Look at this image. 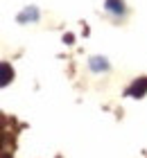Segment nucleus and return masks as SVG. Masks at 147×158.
I'll use <instances>...</instances> for the list:
<instances>
[{
    "mask_svg": "<svg viewBox=\"0 0 147 158\" xmlns=\"http://www.w3.org/2000/svg\"><path fill=\"white\" fill-rule=\"evenodd\" d=\"M14 79V68L7 61L0 63V86H9V81Z\"/></svg>",
    "mask_w": 147,
    "mask_h": 158,
    "instance_id": "obj_2",
    "label": "nucleus"
},
{
    "mask_svg": "<svg viewBox=\"0 0 147 158\" xmlns=\"http://www.w3.org/2000/svg\"><path fill=\"white\" fill-rule=\"evenodd\" d=\"M88 66H91L93 73H104V70H109V61L104 59V56H91Z\"/></svg>",
    "mask_w": 147,
    "mask_h": 158,
    "instance_id": "obj_4",
    "label": "nucleus"
},
{
    "mask_svg": "<svg viewBox=\"0 0 147 158\" xmlns=\"http://www.w3.org/2000/svg\"><path fill=\"white\" fill-rule=\"evenodd\" d=\"M145 93H147V77H141V79H136V81L127 88V97L138 99V97H143Z\"/></svg>",
    "mask_w": 147,
    "mask_h": 158,
    "instance_id": "obj_1",
    "label": "nucleus"
},
{
    "mask_svg": "<svg viewBox=\"0 0 147 158\" xmlns=\"http://www.w3.org/2000/svg\"><path fill=\"white\" fill-rule=\"evenodd\" d=\"M29 20H39V9L36 7H25L23 11L18 14V23H29Z\"/></svg>",
    "mask_w": 147,
    "mask_h": 158,
    "instance_id": "obj_3",
    "label": "nucleus"
},
{
    "mask_svg": "<svg viewBox=\"0 0 147 158\" xmlns=\"http://www.w3.org/2000/svg\"><path fill=\"white\" fill-rule=\"evenodd\" d=\"M2 158H11V156H9V154H2Z\"/></svg>",
    "mask_w": 147,
    "mask_h": 158,
    "instance_id": "obj_7",
    "label": "nucleus"
},
{
    "mask_svg": "<svg viewBox=\"0 0 147 158\" xmlns=\"http://www.w3.org/2000/svg\"><path fill=\"white\" fill-rule=\"evenodd\" d=\"M104 7H106V11H111V14H124V2L122 0H106Z\"/></svg>",
    "mask_w": 147,
    "mask_h": 158,
    "instance_id": "obj_5",
    "label": "nucleus"
},
{
    "mask_svg": "<svg viewBox=\"0 0 147 158\" xmlns=\"http://www.w3.org/2000/svg\"><path fill=\"white\" fill-rule=\"evenodd\" d=\"M72 41H75L72 34H66V36H63V43H66V45H72Z\"/></svg>",
    "mask_w": 147,
    "mask_h": 158,
    "instance_id": "obj_6",
    "label": "nucleus"
}]
</instances>
